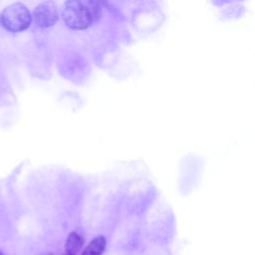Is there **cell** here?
I'll return each mask as SVG.
<instances>
[{
  "instance_id": "obj_5",
  "label": "cell",
  "mask_w": 255,
  "mask_h": 255,
  "mask_svg": "<svg viewBox=\"0 0 255 255\" xmlns=\"http://www.w3.org/2000/svg\"><path fill=\"white\" fill-rule=\"evenodd\" d=\"M106 238L103 235L95 237L84 249L82 255H102L106 248Z\"/></svg>"
},
{
  "instance_id": "obj_4",
  "label": "cell",
  "mask_w": 255,
  "mask_h": 255,
  "mask_svg": "<svg viewBox=\"0 0 255 255\" xmlns=\"http://www.w3.org/2000/svg\"><path fill=\"white\" fill-rule=\"evenodd\" d=\"M83 245H84V238L82 237V235H80L76 231H73L68 235L65 242L66 253L76 255V253L82 249Z\"/></svg>"
},
{
  "instance_id": "obj_8",
  "label": "cell",
  "mask_w": 255,
  "mask_h": 255,
  "mask_svg": "<svg viewBox=\"0 0 255 255\" xmlns=\"http://www.w3.org/2000/svg\"><path fill=\"white\" fill-rule=\"evenodd\" d=\"M47 255H52V254H47Z\"/></svg>"
},
{
  "instance_id": "obj_1",
  "label": "cell",
  "mask_w": 255,
  "mask_h": 255,
  "mask_svg": "<svg viewBox=\"0 0 255 255\" xmlns=\"http://www.w3.org/2000/svg\"><path fill=\"white\" fill-rule=\"evenodd\" d=\"M65 24L74 30H83L93 25L101 16V7L91 0H72L65 3Z\"/></svg>"
},
{
  "instance_id": "obj_2",
  "label": "cell",
  "mask_w": 255,
  "mask_h": 255,
  "mask_svg": "<svg viewBox=\"0 0 255 255\" xmlns=\"http://www.w3.org/2000/svg\"><path fill=\"white\" fill-rule=\"evenodd\" d=\"M1 24L10 32H20L27 29L32 21L28 8L22 3H13L7 6L0 16Z\"/></svg>"
},
{
  "instance_id": "obj_7",
  "label": "cell",
  "mask_w": 255,
  "mask_h": 255,
  "mask_svg": "<svg viewBox=\"0 0 255 255\" xmlns=\"http://www.w3.org/2000/svg\"><path fill=\"white\" fill-rule=\"evenodd\" d=\"M0 255H3V254H2V253H1V252H0Z\"/></svg>"
},
{
  "instance_id": "obj_3",
  "label": "cell",
  "mask_w": 255,
  "mask_h": 255,
  "mask_svg": "<svg viewBox=\"0 0 255 255\" xmlns=\"http://www.w3.org/2000/svg\"><path fill=\"white\" fill-rule=\"evenodd\" d=\"M34 20L39 27L48 28L58 20V9L54 2L45 1L40 3L34 10Z\"/></svg>"
},
{
  "instance_id": "obj_6",
  "label": "cell",
  "mask_w": 255,
  "mask_h": 255,
  "mask_svg": "<svg viewBox=\"0 0 255 255\" xmlns=\"http://www.w3.org/2000/svg\"><path fill=\"white\" fill-rule=\"evenodd\" d=\"M65 255H72V254H69V253H66Z\"/></svg>"
}]
</instances>
